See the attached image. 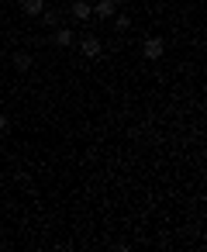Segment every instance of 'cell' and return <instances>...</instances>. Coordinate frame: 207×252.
Returning <instances> with one entry per match:
<instances>
[{
    "label": "cell",
    "instance_id": "6da1fadb",
    "mask_svg": "<svg viewBox=\"0 0 207 252\" xmlns=\"http://www.w3.org/2000/svg\"><path fill=\"white\" fill-rule=\"evenodd\" d=\"M49 42H52V45H59V49H69V45L76 42V35H73V28H62V25H59V28L52 32V38H49Z\"/></svg>",
    "mask_w": 207,
    "mask_h": 252
},
{
    "label": "cell",
    "instance_id": "7a4b0ae2",
    "mask_svg": "<svg viewBox=\"0 0 207 252\" xmlns=\"http://www.w3.org/2000/svg\"><path fill=\"white\" fill-rule=\"evenodd\" d=\"M142 52H145V59H162V52H166V42L162 38H145V45H142Z\"/></svg>",
    "mask_w": 207,
    "mask_h": 252
},
{
    "label": "cell",
    "instance_id": "3957f363",
    "mask_svg": "<svg viewBox=\"0 0 207 252\" xmlns=\"http://www.w3.org/2000/svg\"><path fill=\"white\" fill-rule=\"evenodd\" d=\"M80 52H83L87 59H97V56H100V38H93V35L80 38Z\"/></svg>",
    "mask_w": 207,
    "mask_h": 252
},
{
    "label": "cell",
    "instance_id": "277c9868",
    "mask_svg": "<svg viewBox=\"0 0 207 252\" xmlns=\"http://www.w3.org/2000/svg\"><path fill=\"white\" fill-rule=\"evenodd\" d=\"M45 11V0H21V14L25 18H42Z\"/></svg>",
    "mask_w": 207,
    "mask_h": 252
},
{
    "label": "cell",
    "instance_id": "5b68a950",
    "mask_svg": "<svg viewBox=\"0 0 207 252\" xmlns=\"http://www.w3.org/2000/svg\"><path fill=\"white\" fill-rule=\"evenodd\" d=\"M90 14H93V11H90L87 0H76V4H73V18H76V21H90Z\"/></svg>",
    "mask_w": 207,
    "mask_h": 252
},
{
    "label": "cell",
    "instance_id": "8992f818",
    "mask_svg": "<svg viewBox=\"0 0 207 252\" xmlns=\"http://www.w3.org/2000/svg\"><path fill=\"white\" fill-rule=\"evenodd\" d=\"M97 14H100V18L118 14V0H97Z\"/></svg>",
    "mask_w": 207,
    "mask_h": 252
},
{
    "label": "cell",
    "instance_id": "52a82bcc",
    "mask_svg": "<svg viewBox=\"0 0 207 252\" xmlns=\"http://www.w3.org/2000/svg\"><path fill=\"white\" fill-rule=\"evenodd\" d=\"M42 21H45V28H59L62 25V14L59 11H42Z\"/></svg>",
    "mask_w": 207,
    "mask_h": 252
},
{
    "label": "cell",
    "instance_id": "ba28073f",
    "mask_svg": "<svg viewBox=\"0 0 207 252\" xmlns=\"http://www.w3.org/2000/svg\"><path fill=\"white\" fill-rule=\"evenodd\" d=\"M14 69L28 73V69H31V56H28V52H14Z\"/></svg>",
    "mask_w": 207,
    "mask_h": 252
},
{
    "label": "cell",
    "instance_id": "9c48e42d",
    "mask_svg": "<svg viewBox=\"0 0 207 252\" xmlns=\"http://www.w3.org/2000/svg\"><path fill=\"white\" fill-rule=\"evenodd\" d=\"M114 28H118V32H128V28H131V18H128V14H118V18H114Z\"/></svg>",
    "mask_w": 207,
    "mask_h": 252
},
{
    "label": "cell",
    "instance_id": "30bf717a",
    "mask_svg": "<svg viewBox=\"0 0 207 252\" xmlns=\"http://www.w3.org/2000/svg\"><path fill=\"white\" fill-rule=\"evenodd\" d=\"M7 128H11V121H7V114H0V135H4Z\"/></svg>",
    "mask_w": 207,
    "mask_h": 252
}]
</instances>
